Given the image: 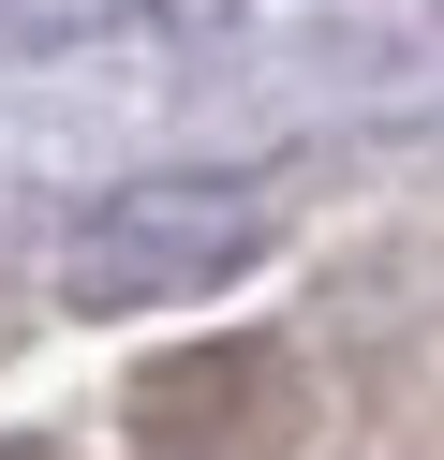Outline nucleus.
Returning <instances> with one entry per match:
<instances>
[{"mask_svg": "<svg viewBox=\"0 0 444 460\" xmlns=\"http://www.w3.org/2000/svg\"><path fill=\"white\" fill-rule=\"evenodd\" d=\"M266 416H282V357H266V341H207V357H178V371H134V430L163 460H237Z\"/></svg>", "mask_w": 444, "mask_h": 460, "instance_id": "f03ea898", "label": "nucleus"}, {"mask_svg": "<svg viewBox=\"0 0 444 460\" xmlns=\"http://www.w3.org/2000/svg\"><path fill=\"white\" fill-rule=\"evenodd\" d=\"M45 268H59V297H74V312L207 297L222 268H252V193H118V208H89Z\"/></svg>", "mask_w": 444, "mask_h": 460, "instance_id": "f257e3e1", "label": "nucleus"}]
</instances>
